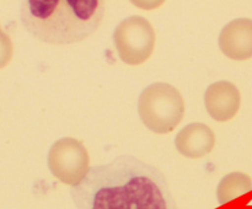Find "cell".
<instances>
[{"label":"cell","mask_w":252,"mask_h":209,"mask_svg":"<svg viewBox=\"0 0 252 209\" xmlns=\"http://www.w3.org/2000/svg\"><path fill=\"white\" fill-rule=\"evenodd\" d=\"M70 193L76 209H177L164 174L130 155L90 167Z\"/></svg>","instance_id":"6da1fadb"},{"label":"cell","mask_w":252,"mask_h":209,"mask_svg":"<svg viewBox=\"0 0 252 209\" xmlns=\"http://www.w3.org/2000/svg\"><path fill=\"white\" fill-rule=\"evenodd\" d=\"M105 4L100 0H29L20 11L25 29L56 46L80 42L100 26Z\"/></svg>","instance_id":"7a4b0ae2"},{"label":"cell","mask_w":252,"mask_h":209,"mask_svg":"<svg viewBox=\"0 0 252 209\" xmlns=\"http://www.w3.org/2000/svg\"><path fill=\"white\" fill-rule=\"evenodd\" d=\"M138 112L145 127L157 134L172 132L185 115V101L176 88L166 83L147 86L138 100Z\"/></svg>","instance_id":"3957f363"},{"label":"cell","mask_w":252,"mask_h":209,"mask_svg":"<svg viewBox=\"0 0 252 209\" xmlns=\"http://www.w3.org/2000/svg\"><path fill=\"white\" fill-rule=\"evenodd\" d=\"M113 42L123 63L139 65L152 56L157 36L147 19L134 15L125 19L116 27Z\"/></svg>","instance_id":"277c9868"},{"label":"cell","mask_w":252,"mask_h":209,"mask_svg":"<svg viewBox=\"0 0 252 209\" xmlns=\"http://www.w3.org/2000/svg\"><path fill=\"white\" fill-rule=\"evenodd\" d=\"M48 167L57 179L74 187L88 175L90 156L80 140L62 138L49 149Z\"/></svg>","instance_id":"5b68a950"},{"label":"cell","mask_w":252,"mask_h":209,"mask_svg":"<svg viewBox=\"0 0 252 209\" xmlns=\"http://www.w3.org/2000/svg\"><path fill=\"white\" fill-rule=\"evenodd\" d=\"M240 103V91L230 81H217L212 84L204 95L207 112L218 122H225L235 117Z\"/></svg>","instance_id":"8992f818"},{"label":"cell","mask_w":252,"mask_h":209,"mask_svg":"<svg viewBox=\"0 0 252 209\" xmlns=\"http://www.w3.org/2000/svg\"><path fill=\"white\" fill-rule=\"evenodd\" d=\"M219 47L228 58L246 60L252 57V20L236 19L223 27Z\"/></svg>","instance_id":"52a82bcc"},{"label":"cell","mask_w":252,"mask_h":209,"mask_svg":"<svg viewBox=\"0 0 252 209\" xmlns=\"http://www.w3.org/2000/svg\"><path fill=\"white\" fill-rule=\"evenodd\" d=\"M216 145L213 130L203 123H191L182 128L175 138L177 151L189 159L206 156Z\"/></svg>","instance_id":"ba28073f"},{"label":"cell","mask_w":252,"mask_h":209,"mask_svg":"<svg viewBox=\"0 0 252 209\" xmlns=\"http://www.w3.org/2000/svg\"><path fill=\"white\" fill-rule=\"evenodd\" d=\"M252 189V179L243 172H231L223 177L218 187L220 203H226Z\"/></svg>","instance_id":"9c48e42d"},{"label":"cell","mask_w":252,"mask_h":209,"mask_svg":"<svg viewBox=\"0 0 252 209\" xmlns=\"http://www.w3.org/2000/svg\"><path fill=\"white\" fill-rule=\"evenodd\" d=\"M12 52H14V46L11 38L0 27V69L7 65V63L11 60Z\"/></svg>","instance_id":"30bf717a"}]
</instances>
